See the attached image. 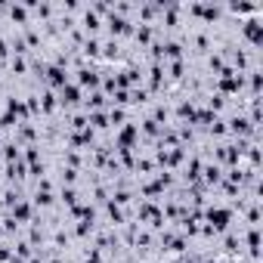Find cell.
I'll list each match as a JSON object with an SVG mask.
<instances>
[{"instance_id": "6da1fadb", "label": "cell", "mask_w": 263, "mask_h": 263, "mask_svg": "<svg viewBox=\"0 0 263 263\" xmlns=\"http://www.w3.org/2000/svg\"><path fill=\"white\" fill-rule=\"evenodd\" d=\"M229 220H232V210L229 208H210L208 210V223L210 226H205V232L210 235V232H223V229L229 226Z\"/></svg>"}, {"instance_id": "7a4b0ae2", "label": "cell", "mask_w": 263, "mask_h": 263, "mask_svg": "<svg viewBox=\"0 0 263 263\" xmlns=\"http://www.w3.org/2000/svg\"><path fill=\"white\" fill-rule=\"evenodd\" d=\"M59 103H62L65 108H71V105H78L81 103V87L78 84H65V87H59Z\"/></svg>"}, {"instance_id": "3957f363", "label": "cell", "mask_w": 263, "mask_h": 263, "mask_svg": "<svg viewBox=\"0 0 263 263\" xmlns=\"http://www.w3.org/2000/svg\"><path fill=\"white\" fill-rule=\"evenodd\" d=\"M140 140V127L137 124H124L118 133V149H133V142Z\"/></svg>"}, {"instance_id": "277c9868", "label": "cell", "mask_w": 263, "mask_h": 263, "mask_svg": "<svg viewBox=\"0 0 263 263\" xmlns=\"http://www.w3.org/2000/svg\"><path fill=\"white\" fill-rule=\"evenodd\" d=\"M105 25H108V31H112V35H118V37H121V35H130V31H133V28H130V22H127L124 16H118V13L108 16V22H105Z\"/></svg>"}, {"instance_id": "5b68a950", "label": "cell", "mask_w": 263, "mask_h": 263, "mask_svg": "<svg viewBox=\"0 0 263 263\" xmlns=\"http://www.w3.org/2000/svg\"><path fill=\"white\" fill-rule=\"evenodd\" d=\"M78 87H93V90H96V87H99V71L81 69V71H78Z\"/></svg>"}, {"instance_id": "8992f818", "label": "cell", "mask_w": 263, "mask_h": 263, "mask_svg": "<svg viewBox=\"0 0 263 263\" xmlns=\"http://www.w3.org/2000/svg\"><path fill=\"white\" fill-rule=\"evenodd\" d=\"M13 220H16V223H28V220H31V205H28V201H16V205H13Z\"/></svg>"}, {"instance_id": "52a82bcc", "label": "cell", "mask_w": 263, "mask_h": 263, "mask_svg": "<svg viewBox=\"0 0 263 263\" xmlns=\"http://www.w3.org/2000/svg\"><path fill=\"white\" fill-rule=\"evenodd\" d=\"M226 130H232V133H242V137H248V133H254V127H251V121H245V118H232Z\"/></svg>"}, {"instance_id": "ba28073f", "label": "cell", "mask_w": 263, "mask_h": 263, "mask_svg": "<svg viewBox=\"0 0 263 263\" xmlns=\"http://www.w3.org/2000/svg\"><path fill=\"white\" fill-rule=\"evenodd\" d=\"M37 108H40V112H47V115L56 112V93H44V99H40Z\"/></svg>"}, {"instance_id": "9c48e42d", "label": "cell", "mask_w": 263, "mask_h": 263, "mask_svg": "<svg viewBox=\"0 0 263 263\" xmlns=\"http://www.w3.org/2000/svg\"><path fill=\"white\" fill-rule=\"evenodd\" d=\"M108 220H112L115 226H121V223H124V214H121V208H118V205H112V201H108Z\"/></svg>"}, {"instance_id": "30bf717a", "label": "cell", "mask_w": 263, "mask_h": 263, "mask_svg": "<svg viewBox=\"0 0 263 263\" xmlns=\"http://www.w3.org/2000/svg\"><path fill=\"white\" fill-rule=\"evenodd\" d=\"M35 205H40V208H50V205H53V195L37 189V195H35Z\"/></svg>"}, {"instance_id": "8fae6325", "label": "cell", "mask_w": 263, "mask_h": 263, "mask_svg": "<svg viewBox=\"0 0 263 263\" xmlns=\"http://www.w3.org/2000/svg\"><path fill=\"white\" fill-rule=\"evenodd\" d=\"M149 40H152V25H142L137 31V44H149Z\"/></svg>"}, {"instance_id": "7c38bea8", "label": "cell", "mask_w": 263, "mask_h": 263, "mask_svg": "<svg viewBox=\"0 0 263 263\" xmlns=\"http://www.w3.org/2000/svg\"><path fill=\"white\" fill-rule=\"evenodd\" d=\"M62 201H65V205H69V208H74V205H78V192H74L71 186H69V189L62 192Z\"/></svg>"}, {"instance_id": "4fadbf2b", "label": "cell", "mask_w": 263, "mask_h": 263, "mask_svg": "<svg viewBox=\"0 0 263 263\" xmlns=\"http://www.w3.org/2000/svg\"><path fill=\"white\" fill-rule=\"evenodd\" d=\"M226 251H229V254H239V251H242V242L235 239V235H226Z\"/></svg>"}, {"instance_id": "5bb4252c", "label": "cell", "mask_w": 263, "mask_h": 263, "mask_svg": "<svg viewBox=\"0 0 263 263\" xmlns=\"http://www.w3.org/2000/svg\"><path fill=\"white\" fill-rule=\"evenodd\" d=\"M16 254H19V260H28L31 257V245L28 242H19V245H16Z\"/></svg>"}, {"instance_id": "9a60e30c", "label": "cell", "mask_w": 263, "mask_h": 263, "mask_svg": "<svg viewBox=\"0 0 263 263\" xmlns=\"http://www.w3.org/2000/svg\"><path fill=\"white\" fill-rule=\"evenodd\" d=\"M127 201H130V192H127V189H118L112 205H118V208H121V205H127Z\"/></svg>"}, {"instance_id": "2e32d148", "label": "cell", "mask_w": 263, "mask_h": 263, "mask_svg": "<svg viewBox=\"0 0 263 263\" xmlns=\"http://www.w3.org/2000/svg\"><path fill=\"white\" fill-rule=\"evenodd\" d=\"M16 124H19V121H16V118H13L10 112H3V115H0V127H3V130H10V127H16Z\"/></svg>"}, {"instance_id": "e0dca14e", "label": "cell", "mask_w": 263, "mask_h": 263, "mask_svg": "<svg viewBox=\"0 0 263 263\" xmlns=\"http://www.w3.org/2000/svg\"><path fill=\"white\" fill-rule=\"evenodd\" d=\"M205 180H208V183H217V180H220V167H217V164H214V167H205Z\"/></svg>"}, {"instance_id": "ac0fdd59", "label": "cell", "mask_w": 263, "mask_h": 263, "mask_svg": "<svg viewBox=\"0 0 263 263\" xmlns=\"http://www.w3.org/2000/svg\"><path fill=\"white\" fill-rule=\"evenodd\" d=\"M103 53H105L108 59H115V56H118V40H108V44H103Z\"/></svg>"}, {"instance_id": "d6986e66", "label": "cell", "mask_w": 263, "mask_h": 263, "mask_svg": "<svg viewBox=\"0 0 263 263\" xmlns=\"http://www.w3.org/2000/svg\"><path fill=\"white\" fill-rule=\"evenodd\" d=\"M62 180H65V183L71 186L74 180H78V171H71V167H62Z\"/></svg>"}, {"instance_id": "ffe728a7", "label": "cell", "mask_w": 263, "mask_h": 263, "mask_svg": "<svg viewBox=\"0 0 263 263\" xmlns=\"http://www.w3.org/2000/svg\"><path fill=\"white\" fill-rule=\"evenodd\" d=\"M25 69H28V65H25V59H22V56H16V59H13V71H19V74H22Z\"/></svg>"}, {"instance_id": "44dd1931", "label": "cell", "mask_w": 263, "mask_h": 263, "mask_svg": "<svg viewBox=\"0 0 263 263\" xmlns=\"http://www.w3.org/2000/svg\"><path fill=\"white\" fill-rule=\"evenodd\" d=\"M171 78H183V62H180V59L171 65Z\"/></svg>"}, {"instance_id": "7402d4cb", "label": "cell", "mask_w": 263, "mask_h": 263, "mask_svg": "<svg viewBox=\"0 0 263 263\" xmlns=\"http://www.w3.org/2000/svg\"><path fill=\"white\" fill-rule=\"evenodd\" d=\"M10 16H13L16 22H25V10H22V6H13V10H10Z\"/></svg>"}, {"instance_id": "603a6c76", "label": "cell", "mask_w": 263, "mask_h": 263, "mask_svg": "<svg viewBox=\"0 0 263 263\" xmlns=\"http://www.w3.org/2000/svg\"><path fill=\"white\" fill-rule=\"evenodd\" d=\"M3 260H13V257H10V251H6V248H0V263H3Z\"/></svg>"}]
</instances>
